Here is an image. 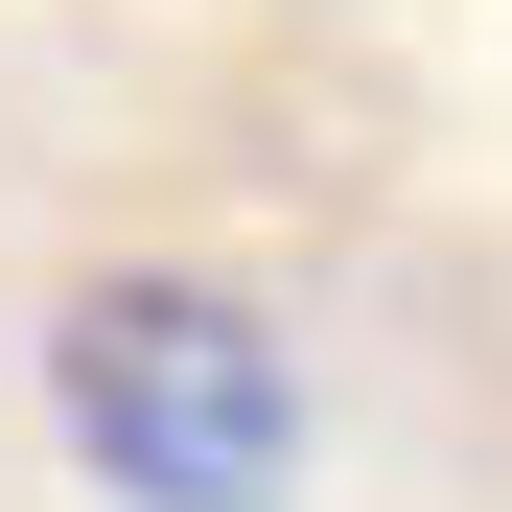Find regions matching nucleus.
Masks as SVG:
<instances>
[{
  "mask_svg": "<svg viewBox=\"0 0 512 512\" xmlns=\"http://www.w3.org/2000/svg\"><path fill=\"white\" fill-rule=\"evenodd\" d=\"M47 419L117 512H280L303 489V373L233 280H70L47 303Z\"/></svg>",
  "mask_w": 512,
  "mask_h": 512,
  "instance_id": "obj_1",
  "label": "nucleus"
}]
</instances>
